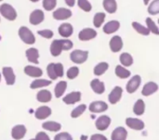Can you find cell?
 I'll return each mask as SVG.
<instances>
[{
	"mask_svg": "<svg viewBox=\"0 0 159 140\" xmlns=\"http://www.w3.org/2000/svg\"><path fill=\"white\" fill-rule=\"evenodd\" d=\"M0 15L10 21L15 20L18 17L16 9L8 3H3L0 5Z\"/></svg>",
	"mask_w": 159,
	"mask_h": 140,
	"instance_id": "cell-1",
	"label": "cell"
},
{
	"mask_svg": "<svg viewBox=\"0 0 159 140\" xmlns=\"http://www.w3.org/2000/svg\"><path fill=\"white\" fill-rule=\"evenodd\" d=\"M20 40L26 45H34L35 43V36L27 26H20L18 31Z\"/></svg>",
	"mask_w": 159,
	"mask_h": 140,
	"instance_id": "cell-2",
	"label": "cell"
},
{
	"mask_svg": "<svg viewBox=\"0 0 159 140\" xmlns=\"http://www.w3.org/2000/svg\"><path fill=\"white\" fill-rule=\"evenodd\" d=\"M89 59V51L88 50H81L75 49L72 51L70 54V59L75 64H83Z\"/></svg>",
	"mask_w": 159,
	"mask_h": 140,
	"instance_id": "cell-3",
	"label": "cell"
},
{
	"mask_svg": "<svg viewBox=\"0 0 159 140\" xmlns=\"http://www.w3.org/2000/svg\"><path fill=\"white\" fill-rule=\"evenodd\" d=\"M73 13L71 11V9L69 8H65V7H60L57 8L56 10L53 11V19L56 20H66L68 19H70L72 17Z\"/></svg>",
	"mask_w": 159,
	"mask_h": 140,
	"instance_id": "cell-4",
	"label": "cell"
},
{
	"mask_svg": "<svg viewBox=\"0 0 159 140\" xmlns=\"http://www.w3.org/2000/svg\"><path fill=\"white\" fill-rule=\"evenodd\" d=\"M97 31H95L92 28H84L82 29L78 33V39L82 42L90 41L97 36Z\"/></svg>",
	"mask_w": 159,
	"mask_h": 140,
	"instance_id": "cell-5",
	"label": "cell"
},
{
	"mask_svg": "<svg viewBox=\"0 0 159 140\" xmlns=\"http://www.w3.org/2000/svg\"><path fill=\"white\" fill-rule=\"evenodd\" d=\"M45 20V13L41 9H34L31 12L29 16V22L32 25H38L42 23Z\"/></svg>",
	"mask_w": 159,
	"mask_h": 140,
	"instance_id": "cell-6",
	"label": "cell"
},
{
	"mask_svg": "<svg viewBox=\"0 0 159 140\" xmlns=\"http://www.w3.org/2000/svg\"><path fill=\"white\" fill-rule=\"evenodd\" d=\"M109 46H110V49L112 52H114V53L120 52L124 46V43H123L122 38L119 35L113 36L109 42Z\"/></svg>",
	"mask_w": 159,
	"mask_h": 140,
	"instance_id": "cell-7",
	"label": "cell"
},
{
	"mask_svg": "<svg viewBox=\"0 0 159 140\" xmlns=\"http://www.w3.org/2000/svg\"><path fill=\"white\" fill-rule=\"evenodd\" d=\"M142 83V78L140 75H134L127 84L126 85V89L128 91V93L132 94L134 92H136V90L140 87Z\"/></svg>",
	"mask_w": 159,
	"mask_h": 140,
	"instance_id": "cell-8",
	"label": "cell"
},
{
	"mask_svg": "<svg viewBox=\"0 0 159 140\" xmlns=\"http://www.w3.org/2000/svg\"><path fill=\"white\" fill-rule=\"evenodd\" d=\"M58 32L62 38H69L74 33V27L71 23L68 22L61 23L58 28Z\"/></svg>",
	"mask_w": 159,
	"mask_h": 140,
	"instance_id": "cell-9",
	"label": "cell"
},
{
	"mask_svg": "<svg viewBox=\"0 0 159 140\" xmlns=\"http://www.w3.org/2000/svg\"><path fill=\"white\" fill-rule=\"evenodd\" d=\"M119 28H120V22L118 20H113L104 24L102 31L106 34H113L116 32H117L119 30Z\"/></svg>",
	"mask_w": 159,
	"mask_h": 140,
	"instance_id": "cell-10",
	"label": "cell"
},
{
	"mask_svg": "<svg viewBox=\"0 0 159 140\" xmlns=\"http://www.w3.org/2000/svg\"><path fill=\"white\" fill-rule=\"evenodd\" d=\"M2 73L5 77L6 83L7 85H13L16 81V76L11 67H3Z\"/></svg>",
	"mask_w": 159,
	"mask_h": 140,
	"instance_id": "cell-11",
	"label": "cell"
},
{
	"mask_svg": "<svg viewBox=\"0 0 159 140\" xmlns=\"http://www.w3.org/2000/svg\"><path fill=\"white\" fill-rule=\"evenodd\" d=\"M25 56L27 58V60L31 63L38 64L39 63V51L35 47H30L25 51Z\"/></svg>",
	"mask_w": 159,
	"mask_h": 140,
	"instance_id": "cell-12",
	"label": "cell"
},
{
	"mask_svg": "<svg viewBox=\"0 0 159 140\" xmlns=\"http://www.w3.org/2000/svg\"><path fill=\"white\" fill-rule=\"evenodd\" d=\"M122 94H123V89H122L120 86H116V87L111 91V93H110L109 96H108L109 102H110L111 104H116V103H117V102L121 99Z\"/></svg>",
	"mask_w": 159,
	"mask_h": 140,
	"instance_id": "cell-13",
	"label": "cell"
},
{
	"mask_svg": "<svg viewBox=\"0 0 159 140\" xmlns=\"http://www.w3.org/2000/svg\"><path fill=\"white\" fill-rule=\"evenodd\" d=\"M50 54L53 57H59L62 50V45H61V39H55L52 41L51 45H50Z\"/></svg>",
	"mask_w": 159,
	"mask_h": 140,
	"instance_id": "cell-14",
	"label": "cell"
},
{
	"mask_svg": "<svg viewBox=\"0 0 159 140\" xmlns=\"http://www.w3.org/2000/svg\"><path fill=\"white\" fill-rule=\"evenodd\" d=\"M89 111L94 113L103 112L108 109V105L104 101H94L91 102L89 105Z\"/></svg>",
	"mask_w": 159,
	"mask_h": 140,
	"instance_id": "cell-15",
	"label": "cell"
},
{
	"mask_svg": "<svg viewBox=\"0 0 159 140\" xmlns=\"http://www.w3.org/2000/svg\"><path fill=\"white\" fill-rule=\"evenodd\" d=\"M24 73L30 77H35L38 78L40 76L43 75V71L35 66H32V65H27L24 67Z\"/></svg>",
	"mask_w": 159,
	"mask_h": 140,
	"instance_id": "cell-16",
	"label": "cell"
},
{
	"mask_svg": "<svg viewBox=\"0 0 159 140\" xmlns=\"http://www.w3.org/2000/svg\"><path fill=\"white\" fill-rule=\"evenodd\" d=\"M80 100H81V93L79 91L71 92L63 98V102L68 104V105L75 104Z\"/></svg>",
	"mask_w": 159,
	"mask_h": 140,
	"instance_id": "cell-17",
	"label": "cell"
},
{
	"mask_svg": "<svg viewBox=\"0 0 159 140\" xmlns=\"http://www.w3.org/2000/svg\"><path fill=\"white\" fill-rule=\"evenodd\" d=\"M110 124H111L110 117H108L107 115H102V116H101V117H99L97 119L96 127H97V129H99L101 131H104L109 127Z\"/></svg>",
	"mask_w": 159,
	"mask_h": 140,
	"instance_id": "cell-18",
	"label": "cell"
},
{
	"mask_svg": "<svg viewBox=\"0 0 159 140\" xmlns=\"http://www.w3.org/2000/svg\"><path fill=\"white\" fill-rule=\"evenodd\" d=\"M25 134H26V128H25V126L22 125L14 126L13 129H12V132H11L12 138L16 140L22 139V138H24Z\"/></svg>",
	"mask_w": 159,
	"mask_h": 140,
	"instance_id": "cell-19",
	"label": "cell"
},
{
	"mask_svg": "<svg viewBox=\"0 0 159 140\" xmlns=\"http://www.w3.org/2000/svg\"><path fill=\"white\" fill-rule=\"evenodd\" d=\"M51 114V109L47 107V106H42V107H39L35 112H34V115H35V118L38 119V120H44V119H47L48 116H50Z\"/></svg>",
	"mask_w": 159,
	"mask_h": 140,
	"instance_id": "cell-20",
	"label": "cell"
},
{
	"mask_svg": "<svg viewBox=\"0 0 159 140\" xmlns=\"http://www.w3.org/2000/svg\"><path fill=\"white\" fill-rule=\"evenodd\" d=\"M126 124L129 127L134 130H143L144 128V123L136 118H128L126 120Z\"/></svg>",
	"mask_w": 159,
	"mask_h": 140,
	"instance_id": "cell-21",
	"label": "cell"
},
{
	"mask_svg": "<svg viewBox=\"0 0 159 140\" xmlns=\"http://www.w3.org/2000/svg\"><path fill=\"white\" fill-rule=\"evenodd\" d=\"M90 87L92 88V90L96 93V94H99V95H102L104 93L105 91V85H104V83L100 81L99 79H93L91 82H90Z\"/></svg>",
	"mask_w": 159,
	"mask_h": 140,
	"instance_id": "cell-22",
	"label": "cell"
},
{
	"mask_svg": "<svg viewBox=\"0 0 159 140\" xmlns=\"http://www.w3.org/2000/svg\"><path fill=\"white\" fill-rule=\"evenodd\" d=\"M158 90V85L157 84L154 83V82H149L147 83L146 85H144L143 88V91H142V94L144 96V97H149L151 96L152 94L156 93L157 91Z\"/></svg>",
	"mask_w": 159,
	"mask_h": 140,
	"instance_id": "cell-23",
	"label": "cell"
},
{
	"mask_svg": "<svg viewBox=\"0 0 159 140\" xmlns=\"http://www.w3.org/2000/svg\"><path fill=\"white\" fill-rule=\"evenodd\" d=\"M102 7L104 10L109 14H114L117 10V3L116 0H103Z\"/></svg>",
	"mask_w": 159,
	"mask_h": 140,
	"instance_id": "cell-24",
	"label": "cell"
},
{
	"mask_svg": "<svg viewBox=\"0 0 159 140\" xmlns=\"http://www.w3.org/2000/svg\"><path fill=\"white\" fill-rule=\"evenodd\" d=\"M128 132L124 127H117L112 133V140H126Z\"/></svg>",
	"mask_w": 159,
	"mask_h": 140,
	"instance_id": "cell-25",
	"label": "cell"
},
{
	"mask_svg": "<svg viewBox=\"0 0 159 140\" xmlns=\"http://www.w3.org/2000/svg\"><path fill=\"white\" fill-rule=\"evenodd\" d=\"M51 98H52V95L48 90H40L36 95V99L42 103L49 102Z\"/></svg>",
	"mask_w": 159,
	"mask_h": 140,
	"instance_id": "cell-26",
	"label": "cell"
},
{
	"mask_svg": "<svg viewBox=\"0 0 159 140\" xmlns=\"http://www.w3.org/2000/svg\"><path fill=\"white\" fill-rule=\"evenodd\" d=\"M119 60H120L122 66H124V67H129L133 64V57L128 52H124V53L120 54Z\"/></svg>",
	"mask_w": 159,
	"mask_h": 140,
	"instance_id": "cell-27",
	"label": "cell"
},
{
	"mask_svg": "<svg viewBox=\"0 0 159 140\" xmlns=\"http://www.w3.org/2000/svg\"><path fill=\"white\" fill-rule=\"evenodd\" d=\"M106 14L104 12H97L93 17V25L95 28H100L104 23Z\"/></svg>",
	"mask_w": 159,
	"mask_h": 140,
	"instance_id": "cell-28",
	"label": "cell"
},
{
	"mask_svg": "<svg viewBox=\"0 0 159 140\" xmlns=\"http://www.w3.org/2000/svg\"><path fill=\"white\" fill-rule=\"evenodd\" d=\"M131 25H132V28L138 33H140V34H142V35H144V36H148L151 33L149 32V30L146 28V26H144V25H143V24H141L140 22H137V21H133L132 23H131Z\"/></svg>",
	"mask_w": 159,
	"mask_h": 140,
	"instance_id": "cell-29",
	"label": "cell"
},
{
	"mask_svg": "<svg viewBox=\"0 0 159 140\" xmlns=\"http://www.w3.org/2000/svg\"><path fill=\"white\" fill-rule=\"evenodd\" d=\"M109 69V64L107 62H100L98 63L95 67H94V70H93V72L96 76H101L102 75L103 73H105V72Z\"/></svg>",
	"mask_w": 159,
	"mask_h": 140,
	"instance_id": "cell-30",
	"label": "cell"
},
{
	"mask_svg": "<svg viewBox=\"0 0 159 140\" xmlns=\"http://www.w3.org/2000/svg\"><path fill=\"white\" fill-rule=\"evenodd\" d=\"M116 74L120 79H127L130 76L131 72H130V71L124 68L122 65H117L116 67Z\"/></svg>",
	"mask_w": 159,
	"mask_h": 140,
	"instance_id": "cell-31",
	"label": "cell"
},
{
	"mask_svg": "<svg viewBox=\"0 0 159 140\" xmlns=\"http://www.w3.org/2000/svg\"><path fill=\"white\" fill-rule=\"evenodd\" d=\"M67 88V83L65 81H61L57 84V85L55 86V89H54V93H55V97L56 98H61L65 90Z\"/></svg>",
	"mask_w": 159,
	"mask_h": 140,
	"instance_id": "cell-32",
	"label": "cell"
},
{
	"mask_svg": "<svg viewBox=\"0 0 159 140\" xmlns=\"http://www.w3.org/2000/svg\"><path fill=\"white\" fill-rule=\"evenodd\" d=\"M145 22H146V28L149 30V32H150V33H154V34H156V35H158L159 34L158 26L157 25V23H156V22H155V21H154L150 17L146 18Z\"/></svg>",
	"mask_w": 159,
	"mask_h": 140,
	"instance_id": "cell-33",
	"label": "cell"
},
{
	"mask_svg": "<svg viewBox=\"0 0 159 140\" xmlns=\"http://www.w3.org/2000/svg\"><path fill=\"white\" fill-rule=\"evenodd\" d=\"M42 127L51 132H58L61 130V125L59 123H55V122H46L42 125Z\"/></svg>",
	"mask_w": 159,
	"mask_h": 140,
	"instance_id": "cell-34",
	"label": "cell"
},
{
	"mask_svg": "<svg viewBox=\"0 0 159 140\" xmlns=\"http://www.w3.org/2000/svg\"><path fill=\"white\" fill-rule=\"evenodd\" d=\"M50 84H51V81L45 80V79H36V80L32 82V84L30 85V87L32 89H36V88H40V87L48 86Z\"/></svg>",
	"mask_w": 159,
	"mask_h": 140,
	"instance_id": "cell-35",
	"label": "cell"
},
{
	"mask_svg": "<svg viewBox=\"0 0 159 140\" xmlns=\"http://www.w3.org/2000/svg\"><path fill=\"white\" fill-rule=\"evenodd\" d=\"M145 110V104L143 99H138L133 107V112L136 115H143Z\"/></svg>",
	"mask_w": 159,
	"mask_h": 140,
	"instance_id": "cell-36",
	"label": "cell"
},
{
	"mask_svg": "<svg viewBox=\"0 0 159 140\" xmlns=\"http://www.w3.org/2000/svg\"><path fill=\"white\" fill-rule=\"evenodd\" d=\"M147 11L150 15L155 16L159 13V0H154L148 4Z\"/></svg>",
	"mask_w": 159,
	"mask_h": 140,
	"instance_id": "cell-37",
	"label": "cell"
},
{
	"mask_svg": "<svg viewBox=\"0 0 159 140\" xmlns=\"http://www.w3.org/2000/svg\"><path fill=\"white\" fill-rule=\"evenodd\" d=\"M77 6L85 12H90L92 9V5L89 0H77Z\"/></svg>",
	"mask_w": 159,
	"mask_h": 140,
	"instance_id": "cell-38",
	"label": "cell"
},
{
	"mask_svg": "<svg viewBox=\"0 0 159 140\" xmlns=\"http://www.w3.org/2000/svg\"><path fill=\"white\" fill-rule=\"evenodd\" d=\"M42 6L45 8V10L51 11L56 7L57 0H43L42 1Z\"/></svg>",
	"mask_w": 159,
	"mask_h": 140,
	"instance_id": "cell-39",
	"label": "cell"
},
{
	"mask_svg": "<svg viewBox=\"0 0 159 140\" xmlns=\"http://www.w3.org/2000/svg\"><path fill=\"white\" fill-rule=\"evenodd\" d=\"M78 74H79V68L76 66H73V67L69 68L66 72V75H67L68 79H70V80L76 78L78 76Z\"/></svg>",
	"mask_w": 159,
	"mask_h": 140,
	"instance_id": "cell-40",
	"label": "cell"
},
{
	"mask_svg": "<svg viewBox=\"0 0 159 140\" xmlns=\"http://www.w3.org/2000/svg\"><path fill=\"white\" fill-rule=\"evenodd\" d=\"M86 109H87L86 105H84V104L79 105L77 108H75V110H73V112H72V113H71L72 118H77V117H79L80 115L83 114V112L86 111Z\"/></svg>",
	"mask_w": 159,
	"mask_h": 140,
	"instance_id": "cell-41",
	"label": "cell"
},
{
	"mask_svg": "<svg viewBox=\"0 0 159 140\" xmlns=\"http://www.w3.org/2000/svg\"><path fill=\"white\" fill-rule=\"evenodd\" d=\"M37 34H39L43 38L50 39V38L53 37L54 33L51 30H49V29H45V30H39V31H37Z\"/></svg>",
	"mask_w": 159,
	"mask_h": 140,
	"instance_id": "cell-42",
	"label": "cell"
},
{
	"mask_svg": "<svg viewBox=\"0 0 159 140\" xmlns=\"http://www.w3.org/2000/svg\"><path fill=\"white\" fill-rule=\"evenodd\" d=\"M47 72H48V77H49L51 80H56V79L58 78V76L56 75L55 70H54V63H49V64L47 66Z\"/></svg>",
	"mask_w": 159,
	"mask_h": 140,
	"instance_id": "cell-43",
	"label": "cell"
},
{
	"mask_svg": "<svg viewBox=\"0 0 159 140\" xmlns=\"http://www.w3.org/2000/svg\"><path fill=\"white\" fill-rule=\"evenodd\" d=\"M61 45H62V50L63 51H67V50H70L73 48L74 46V43L67 39V38H64V39H61Z\"/></svg>",
	"mask_w": 159,
	"mask_h": 140,
	"instance_id": "cell-44",
	"label": "cell"
},
{
	"mask_svg": "<svg viewBox=\"0 0 159 140\" xmlns=\"http://www.w3.org/2000/svg\"><path fill=\"white\" fill-rule=\"evenodd\" d=\"M54 70H55L56 75L58 77H62L63 76L64 72H63V65L61 63H60V62L54 63Z\"/></svg>",
	"mask_w": 159,
	"mask_h": 140,
	"instance_id": "cell-45",
	"label": "cell"
},
{
	"mask_svg": "<svg viewBox=\"0 0 159 140\" xmlns=\"http://www.w3.org/2000/svg\"><path fill=\"white\" fill-rule=\"evenodd\" d=\"M54 140H73V138L68 133H60L56 135L54 138Z\"/></svg>",
	"mask_w": 159,
	"mask_h": 140,
	"instance_id": "cell-46",
	"label": "cell"
},
{
	"mask_svg": "<svg viewBox=\"0 0 159 140\" xmlns=\"http://www.w3.org/2000/svg\"><path fill=\"white\" fill-rule=\"evenodd\" d=\"M35 140H50V138H49V137H48L46 133H44V132H39V133L36 135V137H35Z\"/></svg>",
	"mask_w": 159,
	"mask_h": 140,
	"instance_id": "cell-47",
	"label": "cell"
},
{
	"mask_svg": "<svg viewBox=\"0 0 159 140\" xmlns=\"http://www.w3.org/2000/svg\"><path fill=\"white\" fill-rule=\"evenodd\" d=\"M90 140H108L104 136L102 135H99V134H95L93 135L91 138H90Z\"/></svg>",
	"mask_w": 159,
	"mask_h": 140,
	"instance_id": "cell-48",
	"label": "cell"
},
{
	"mask_svg": "<svg viewBox=\"0 0 159 140\" xmlns=\"http://www.w3.org/2000/svg\"><path fill=\"white\" fill-rule=\"evenodd\" d=\"M64 2L69 7H73L75 5V0H64Z\"/></svg>",
	"mask_w": 159,
	"mask_h": 140,
	"instance_id": "cell-49",
	"label": "cell"
},
{
	"mask_svg": "<svg viewBox=\"0 0 159 140\" xmlns=\"http://www.w3.org/2000/svg\"><path fill=\"white\" fill-rule=\"evenodd\" d=\"M143 4H144L145 6H148V4L150 3L151 0H143Z\"/></svg>",
	"mask_w": 159,
	"mask_h": 140,
	"instance_id": "cell-50",
	"label": "cell"
},
{
	"mask_svg": "<svg viewBox=\"0 0 159 140\" xmlns=\"http://www.w3.org/2000/svg\"><path fill=\"white\" fill-rule=\"evenodd\" d=\"M31 2H33V3H36V2H38V1H40V0H30Z\"/></svg>",
	"mask_w": 159,
	"mask_h": 140,
	"instance_id": "cell-51",
	"label": "cell"
},
{
	"mask_svg": "<svg viewBox=\"0 0 159 140\" xmlns=\"http://www.w3.org/2000/svg\"><path fill=\"white\" fill-rule=\"evenodd\" d=\"M0 81H1V73H0Z\"/></svg>",
	"mask_w": 159,
	"mask_h": 140,
	"instance_id": "cell-52",
	"label": "cell"
},
{
	"mask_svg": "<svg viewBox=\"0 0 159 140\" xmlns=\"http://www.w3.org/2000/svg\"><path fill=\"white\" fill-rule=\"evenodd\" d=\"M30 140H35V139H30Z\"/></svg>",
	"mask_w": 159,
	"mask_h": 140,
	"instance_id": "cell-53",
	"label": "cell"
},
{
	"mask_svg": "<svg viewBox=\"0 0 159 140\" xmlns=\"http://www.w3.org/2000/svg\"><path fill=\"white\" fill-rule=\"evenodd\" d=\"M1 1H3V0H0V2H1Z\"/></svg>",
	"mask_w": 159,
	"mask_h": 140,
	"instance_id": "cell-54",
	"label": "cell"
},
{
	"mask_svg": "<svg viewBox=\"0 0 159 140\" xmlns=\"http://www.w3.org/2000/svg\"><path fill=\"white\" fill-rule=\"evenodd\" d=\"M0 20H1V19H0Z\"/></svg>",
	"mask_w": 159,
	"mask_h": 140,
	"instance_id": "cell-55",
	"label": "cell"
}]
</instances>
